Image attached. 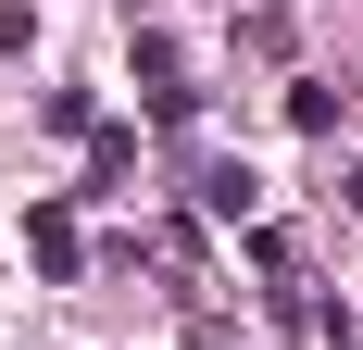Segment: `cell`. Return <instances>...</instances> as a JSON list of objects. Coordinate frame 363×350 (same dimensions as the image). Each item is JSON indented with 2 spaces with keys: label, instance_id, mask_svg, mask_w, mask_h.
I'll list each match as a JSON object with an SVG mask.
<instances>
[{
  "label": "cell",
  "instance_id": "obj_1",
  "mask_svg": "<svg viewBox=\"0 0 363 350\" xmlns=\"http://www.w3.org/2000/svg\"><path fill=\"white\" fill-rule=\"evenodd\" d=\"M26 250H38V276H75V263H88V238H75V213H63V201L26 213Z\"/></svg>",
  "mask_w": 363,
  "mask_h": 350
},
{
  "label": "cell",
  "instance_id": "obj_2",
  "mask_svg": "<svg viewBox=\"0 0 363 350\" xmlns=\"http://www.w3.org/2000/svg\"><path fill=\"white\" fill-rule=\"evenodd\" d=\"M201 201H213V213H251V201H263V175H251V163H213V175H201Z\"/></svg>",
  "mask_w": 363,
  "mask_h": 350
}]
</instances>
